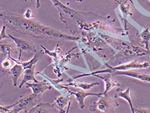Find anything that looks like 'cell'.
Instances as JSON below:
<instances>
[{"instance_id": "cell-21", "label": "cell", "mask_w": 150, "mask_h": 113, "mask_svg": "<svg viewBox=\"0 0 150 113\" xmlns=\"http://www.w3.org/2000/svg\"><path fill=\"white\" fill-rule=\"evenodd\" d=\"M129 1H130L133 3V2H132V0H129Z\"/></svg>"}, {"instance_id": "cell-8", "label": "cell", "mask_w": 150, "mask_h": 113, "mask_svg": "<svg viewBox=\"0 0 150 113\" xmlns=\"http://www.w3.org/2000/svg\"><path fill=\"white\" fill-rule=\"evenodd\" d=\"M68 91L71 94L75 95L76 99L78 102L79 107L81 109H83L85 107V104H84V100L87 96H90V95H96V96H100V95H103V93H91V92H85L84 91L75 92L70 91Z\"/></svg>"}, {"instance_id": "cell-14", "label": "cell", "mask_w": 150, "mask_h": 113, "mask_svg": "<svg viewBox=\"0 0 150 113\" xmlns=\"http://www.w3.org/2000/svg\"><path fill=\"white\" fill-rule=\"evenodd\" d=\"M115 97H120V98H123L126 100L127 101L131 107L132 113H135V108L133 107L132 100L130 97V88H129L128 89L124 91L120 92L115 95Z\"/></svg>"}, {"instance_id": "cell-15", "label": "cell", "mask_w": 150, "mask_h": 113, "mask_svg": "<svg viewBox=\"0 0 150 113\" xmlns=\"http://www.w3.org/2000/svg\"><path fill=\"white\" fill-rule=\"evenodd\" d=\"M99 83H81V82H74V83H71L70 82L68 84H64V86H74V87H80L83 90H89L94 87L95 85H99Z\"/></svg>"}, {"instance_id": "cell-1", "label": "cell", "mask_w": 150, "mask_h": 113, "mask_svg": "<svg viewBox=\"0 0 150 113\" xmlns=\"http://www.w3.org/2000/svg\"><path fill=\"white\" fill-rule=\"evenodd\" d=\"M1 18L7 26L13 30L37 38L57 39L63 40L76 41L79 38L69 36L53 28L41 25L13 14L1 12Z\"/></svg>"}, {"instance_id": "cell-11", "label": "cell", "mask_w": 150, "mask_h": 113, "mask_svg": "<svg viewBox=\"0 0 150 113\" xmlns=\"http://www.w3.org/2000/svg\"><path fill=\"white\" fill-rule=\"evenodd\" d=\"M93 75L95 76L99 77V78L103 80H104L105 84V89L104 92L103 93V95H105L108 92H109L114 87H115V86L119 87V86H120L119 83H115L110 80V76H106L105 77L101 76L98 75L96 74Z\"/></svg>"}, {"instance_id": "cell-7", "label": "cell", "mask_w": 150, "mask_h": 113, "mask_svg": "<svg viewBox=\"0 0 150 113\" xmlns=\"http://www.w3.org/2000/svg\"><path fill=\"white\" fill-rule=\"evenodd\" d=\"M56 107L54 104L49 103H40L29 110L28 113L55 112Z\"/></svg>"}, {"instance_id": "cell-10", "label": "cell", "mask_w": 150, "mask_h": 113, "mask_svg": "<svg viewBox=\"0 0 150 113\" xmlns=\"http://www.w3.org/2000/svg\"><path fill=\"white\" fill-rule=\"evenodd\" d=\"M24 69L22 65L20 64L15 65L10 71V75L13 80L14 87L17 85L18 79L22 74Z\"/></svg>"}, {"instance_id": "cell-17", "label": "cell", "mask_w": 150, "mask_h": 113, "mask_svg": "<svg viewBox=\"0 0 150 113\" xmlns=\"http://www.w3.org/2000/svg\"><path fill=\"white\" fill-rule=\"evenodd\" d=\"M5 26H3L2 27V29L1 31V41L2 40L5 38H10L8 35H6V31H5Z\"/></svg>"}, {"instance_id": "cell-4", "label": "cell", "mask_w": 150, "mask_h": 113, "mask_svg": "<svg viewBox=\"0 0 150 113\" xmlns=\"http://www.w3.org/2000/svg\"><path fill=\"white\" fill-rule=\"evenodd\" d=\"M27 88H29L32 90V93L35 95H41L44 92L51 89V86L46 81H39L34 83H26Z\"/></svg>"}, {"instance_id": "cell-22", "label": "cell", "mask_w": 150, "mask_h": 113, "mask_svg": "<svg viewBox=\"0 0 150 113\" xmlns=\"http://www.w3.org/2000/svg\"><path fill=\"white\" fill-rule=\"evenodd\" d=\"M25 1H32V0H25Z\"/></svg>"}, {"instance_id": "cell-3", "label": "cell", "mask_w": 150, "mask_h": 113, "mask_svg": "<svg viewBox=\"0 0 150 113\" xmlns=\"http://www.w3.org/2000/svg\"><path fill=\"white\" fill-rule=\"evenodd\" d=\"M106 65L110 70L119 71H126L127 70L137 69V68H147L150 66V64L149 62H145L142 63H139L137 60H134L127 63L117 66L115 67L110 66V65H108V64Z\"/></svg>"}, {"instance_id": "cell-19", "label": "cell", "mask_w": 150, "mask_h": 113, "mask_svg": "<svg viewBox=\"0 0 150 113\" xmlns=\"http://www.w3.org/2000/svg\"><path fill=\"white\" fill-rule=\"evenodd\" d=\"M40 6V0H37L36 1V7L37 8H39Z\"/></svg>"}, {"instance_id": "cell-20", "label": "cell", "mask_w": 150, "mask_h": 113, "mask_svg": "<svg viewBox=\"0 0 150 113\" xmlns=\"http://www.w3.org/2000/svg\"><path fill=\"white\" fill-rule=\"evenodd\" d=\"M76 1H77L80 2H81L82 1H83V0H76Z\"/></svg>"}, {"instance_id": "cell-23", "label": "cell", "mask_w": 150, "mask_h": 113, "mask_svg": "<svg viewBox=\"0 0 150 113\" xmlns=\"http://www.w3.org/2000/svg\"><path fill=\"white\" fill-rule=\"evenodd\" d=\"M149 1L150 2V0H149Z\"/></svg>"}, {"instance_id": "cell-12", "label": "cell", "mask_w": 150, "mask_h": 113, "mask_svg": "<svg viewBox=\"0 0 150 113\" xmlns=\"http://www.w3.org/2000/svg\"><path fill=\"white\" fill-rule=\"evenodd\" d=\"M150 26H147L140 34V37L142 39V43L145 45L146 50H149V42L150 41Z\"/></svg>"}, {"instance_id": "cell-2", "label": "cell", "mask_w": 150, "mask_h": 113, "mask_svg": "<svg viewBox=\"0 0 150 113\" xmlns=\"http://www.w3.org/2000/svg\"><path fill=\"white\" fill-rule=\"evenodd\" d=\"M41 95L32 94L23 95L15 103L8 106H1V110L5 112L18 113L29 107H33L37 104L39 101V97Z\"/></svg>"}, {"instance_id": "cell-9", "label": "cell", "mask_w": 150, "mask_h": 113, "mask_svg": "<svg viewBox=\"0 0 150 113\" xmlns=\"http://www.w3.org/2000/svg\"><path fill=\"white\" fill-rule=\"evenodd\" d=\"M35 66L33 67L32 68L26 69L25 70L23 75V80L18 87L19 88L21 89L24 84H26L29 81H33L35 83H38L39 82L35 78Z\"/></svg>"}, {"instance_id": "cell-13", "label": "cell", "mask_w": 150, "mask_h": 113, "mask_svg": "<svg viewBox=\"0 0 150 113\" xmlns=\"http://www.w3.org/2000/svg\"><path fill=\"white\" fill-rule=\"evenodd\" d=\"M11 59L13 61L16 62L18 64L21 65L23 67V69L24 70L26 69H30V68H32L33 67L35 66V64L38 62V57H37V55L35 54L34 57H33L31 60L28 61V62H23L20 60H16L11 57Z\"/></svg>"}, {"instance_id": "cell-6", "label": "cell", "mask_w": 150, "mask_h": 113, "mask_svg": "<svg viewBox=\"0 0 150 113\" xmlns=\"http://www.w3.org/2000/svg\"><path fill=\"white\" fill-rule=\"evenodd\" d=\"M116 75L128 76L137 79L142 81L150 83V74L147 73H139L131 71H120L117 72Z\"/></svg>"}, {"instance_id": "cell-16", "label": "cell", "mask_w": 150, "mask_h": 113, "mask_svg": "<svg viewBox=\"0 0 150 113\" xmlns=\"http://www.w3.org/2000/svg\"><path fill=\"white\" fill-rule=\"evenodd\" d=\"M67 103V100L64 97L60 96L57 98L54 104V106L57 108L61 112H64V108Z\"/></svg>"}, {"instance_id": "cell-5", "label": "cell", "mask_w": 150, "mask_h": 113, "mask_svg": "<svg viewBox=\"0 0 150 113\" xmlns=\"http://www.w3.org/2000/svg\"><path fill=\"white\" fill-rule=\"evenodd\" d=\"M8 36L12 40L14 41L15 43L17 48L20 50V53L19 54V56H21V53L23 51H26L32 52H36V50L33 46L30 45L28 42L22 39L18 38L16 37L12 36L11 34H8Z\"/></svg>"}, {"instance_id": "cell-18", "label": "cell", "mask_w": 150, "mask_h": 113, "mask_svg": "<svg viewBox=\"0 0 150 113\" xmlns=\"http://www.w3.org/2000/svg\"><path fill=\"white\" fill-rule=\"evenodd\" d=\"M24 15H25V18H27V19L31 18L33 16L32 12L29 9H28L27 11H26Z\"/></svg>"}]
</instances>
